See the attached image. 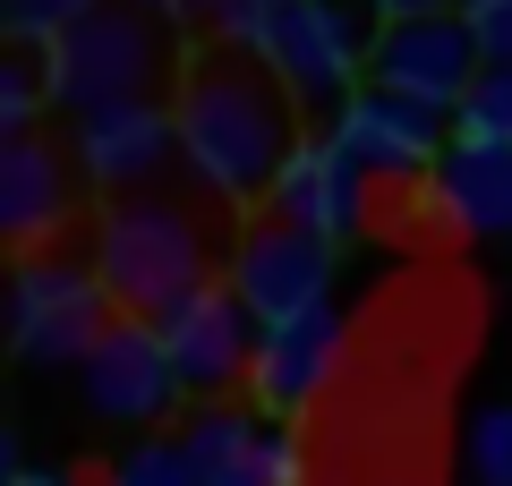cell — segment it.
<instances>
[{
  "instance_id": "6da1fadb",
  "label": "cell",
  "mask_w": 512,
  "mask_h": 486,
  "mask_svg": "<svg viewBox=\"0 0 512 486\" xmlns=\"http://www.w3.org/2000/svg\"><path fill=\"white\" fill-rule=\"evenodd\" d=\"M171 111H180V154L197 171V188H214L222 205H274L291 154L308 145L291 86L239 43H205L171 94Z\"/></svg>"
},
{
  "instance_id": "7a4b0ae2",
  "label": "cell",
  "mask_w": 512,
  "mask_h": 486,
  "mask_svg": "<svg viewBox=\"0 0 512 486\" xmlns=\"http://www.w3.org/2000/svg\"><path fill=\"white\" fill-rule=\"evenodd\" d=\"M43 69H52V111L94 120V111H120V103H163V94H180L188 60L171 43V18H154L146 0H103L94 18H77L43 52Z\"/></svg>"
},
{
  "instance_id": "3957f363",
  "label": "cell",
  "mask_w": 512,
  "mask_h": 486,
  "mask_svg": "<svg viewBox=\"0 0 512 486\" xmlns=\"http://www.w3.org/2000/svg\"><path fill=\"white\" fill-rule=\"evenodd\" d=\"M205 265H214V239L180 197H120L94 222V273L120 316H171L188 290H205Z\"/></svg>"
},
{
  "instance_id": "277c9868",
  "label": "cell",
  "mask_w": 512,
  "mask_h": 486,
  "mask_svg": "<svg viewBox=\"0 0 512 486\" xmlns=\"http://www.w3.org/2000/svg\"><path fill=\"white\" fill-rule=\"evenodd\" d=\"M384 43V9L376 0H291L274 26H265V43H256V60L291 86L299 111H316V120H342V103L359 94V69L376 60Z\"/></svg>"
},
{
  "instance_id": "5b68a950",
  "label": "cell",
  "mask_w": 512,
  "mask_h": 486,
  "mask_svg": "<svg viewBox=\"0 0 512 486\" xmlns=\"http://www.w3.org/2000/svg\"><path fill=\"white\" fill-rule=\"evenodd\" d=\"M120 307H111L103 273L77 265V256H18V282H9V342L26 367H86V350L103 342Z\"/></svg>"
},
{
  "instance_id": "8992f818",
  "label": "cell",
  "mask_w": 512,
  "mask_h": 486,
  "mask_svg": "<svg viewBox=\"0 0 512 486\" xmlns=\"http://www.w3.org/2000/svg\"><path fill=\"white\" fill-rule=\"evenodd\" d=\"M231 290L256 316V333H282V324L333 307V248L265 214V222H248L239 248H231Z\"/></svg>"
},
{
  "instance_id": "52a82bcc",
  "label": "cell",
  "mask_w": 512,
  "mask_h": 486,
  "mask_svg": "<svg viewBox=\"0 0 512 486\" xmlns=\"http://www.w3.org/2000/svg\"><path fill=\"white\" fill-rule=\"evenodd\" d=\"M325 137L359 180H436V162L453 154V120L444 111L402 103V94H384V86H359Z\"/></svg>"
},
{
  "instance_id": "ba28073f",
  "label": "cell",
  "mask_w": 512,
  "mask_h": 486,
  "mask_svg": "<svg viewBox=\"0 0 512 486\" xmlns=\"http://www.w3.org/2000/svg\"><path fill=\"white\" fill-rule=\"evenodd\" d=\"M487 77V52H478L470 18H410V26H384L376 60H367V86L402 94V103H427L453 120L470 103V86Z\"/></svg>"
},
{
  "instance_id": "9c48e42d",
  "label": "cell",
  "mask_w": 512,
  "mask_h": 486,
  "mask_svg": "<svg viewBox=\"0 0 512 486\" xmlns=\"http://www.w3.org/2000/svg\"><path fill=\"white\" fill-rule=\"evenodd\" d=\"M154 333H163V350H171V367H180V384L188 393H205V401H222L239 384L248 393V367H256V316L239 307V290L231 282H205V290H188L171 316H154Z\"/></svg>"
},
{
  "instance_id": "30bf717a",
  "label": "cell",
  "mask_w": 512,
  "mask_h": 486,
  "mask_svg": "<svg viewBox=\"0 0 512 486\" xmlns=\"http://www.w3.org/2000/svg\"><path fill=\"white\" fill-rule=\"evenodd\" d=\"M86 401L103 418H120V427H154V418H171L180 410V367H171V350H163V333H154L146 316H120L103 333V342L86 350Z\"/></svg>"
},
{
  "instance_id": "8fae6325",
  "label": "cell",
  "mask_w": 512,
  "mask_h": 486,
  "mask_svg": "<svg viewBox=\"0 0 512 486\" xmlns=\"http://www.w3.org/2000/svg\"><path fill=\"white\" fill-rule=\"evenodd\" d=\"M171 162H188L180 154V111L171 103H120V111L77 120V171L94 188H111V205L154 197V180H163Z\"/></svg>"
},
{
  "instance_id": "7c38bea8",
  "label": "cell",
  "mask_w": 512,
  "mask_h": 486,
  "mask_svg": "<svg viewBox=\"0 0 512 486\" xmlns=\"http://www.w3.org/2000/svg\"><path fill=\"white\" fill-rule=\"evenodd\" d=\"M77 180L86 171H69V154L43 128L9 137L0 145V239L18 256H52V231H69V214H77Z\"/></svg>"
},
{
  "instance_id": "4fadbf2b",
  "label": "cell",
  "mask_w": 512,
  "mask_h": 486,
  "mask_svg": "<svg viewBox=\"0 0 512 486\" xmlns=\"http://www.w3.org/2000/svg\"><path fill=\"white\" fill-rule=\"evenodd\" d=\"M333 367H342V307H316V316H299V324H282V333L256 342L248 410L274 418V427H291V418L333 384Z\"/></svg>"
},
{
  "instance_id": "5bb4252c",
  "label": "cell",
  "mask_w": 512,
  "mask_h": 486,
  "mask_svg": "<svg viewBox=\"0 0 512 486\" xmlns=\"http://www.w3.org/2000/svg\"><path fill=\"white\" fill-rule=\"evenodd\" d=\"M274 222L325 239V248L367 222V180L333 154V137H308V145L291 154V171H282V188H274Z\"/></svg>"
},
{
  "instance_id": "9a60e30c",
  "label": "cell",
  "mask_w": 512,
  "mask_h": 486,
  "mask_svg": "<svg viewBox=\"0 0 512 486\" xmlns=\"http://www.w3.org/2000/svg\"><path fill=\"white\" fill-rule=\"evenodd\" d=\"M427 205L453 239H487V231H512V154L504 145H461L436 162L427 180Z\"/></svg>"
},
{
  "instance_id": "2e32d148",
  "label": "cell",
  "mask_w": 512,
  "mask_h": 486,
  "mask_svg": "<svg viewBox=\"0 0 512 486\" xmlns=\"http://www.w3.org/2000/svg\"><path fill=\"white\" fill-rule=\"evenodd\" d=\"M180 444L197 461V486H265V444H274V418L239 410V401H197L180 418Z\"/></svg>"
},
{
  "instance_id": "e0dca14e",
  "label": "cell",
  "mask_w": 512,
  "mask_h": 486,
  "mask_svg": "<svg viewBox=\"0 0 512 486\" xmlns=\"http://www.w3.org/2000/svg\"><path fill=\"white\" fill-rule=\"evenodd\" d=\"M43 111H52V69H43L35 43H9L0 52V128L9 137H35Z\"/></svg>"
},
{
  "instance_id": "ac0fdd59",
  "label": "cell",
  "mask_w": 512,
  "mask_h": 486,
  "mask_svg": "<svg viewBox=\"0 0 512 486\" xmlns=\"http://www.w3.org/2000/svg\"><path fill=\"white\" fill-rule=\"evenodd\" d=\"M94 486H197V461H188L180 435H137L120 461H103Z\"/></svg>"
},
{
  "instance_id": "d6986e66",
  "label": "cell",
  "mask_w": 512,
  "mask_h": 486,
  "mask_svg": "<svg viewBox=\"0 0 512 486\" xmlns=\"http://www.w3.org/2000/svg\"><path fill=\"white\" fill-rule=\"evenodd\" d=\"M453 137L461 145H504L512 154V69H487L470 86V103L453 111Z\"/></svg>"
},
{
  "instance_id": "ffe728a7",
  "label": "cell",
  "mask_w": 512,
  "mask_h": 486,
  "mask_svg": "<svg viewBox=\"0 0 512 486\" xmlns=\"http://www.w3.org/2000/svg\"><path fill=\"white\" fill-rule=\"evenodd\" d=\"M461 469H470V486H512V401H495V410L470 418Z\"/></svg>"
},
{
  "instance_id": "44dd1931",
  "label": "cell",
  "mask_w": 512,
  "mask_h": 486,
  "mask_svg": "<svg viewBox=\"0 0 512 486\" xmlns=\"http://www.w3.org/2000/svg\"><path fill=\"white\" fill-rule=\"evenodd\" d=\"M9 9V43H35V52H52L60 35H69L77 18H94L103 0H0Z\"/></svg>"
},
{
  "instance_id": "7402d4cb",
  "label": "cell",
  "mask_w": 512,
  "mask_h": 486,
  "mask_svg": "<svg viewBox=\"0 0 512 486\" xmlns=\"http://www.w3.org/2000/svg\"><path fill=\"white\" fill-rule=\"evenodd\" d=\"M282 9H291V0H222L214 43H239V52H256V43H265V26H274Z\"/></svg>"
},
{
  "instance_id": "603a6c76",
  "label": "cell",
  "mask_w": 512,
  "mask_h": 486,
  "mask_svg": "<svg viewBox=\"0 0 512 486\" xmlns=\"http://www.w3.org/2000/svg\"><path fill=\"white\" fill-rule=\"evenodd\" d=\"M478 35V52H487V69H512V0H470L461 9Z\"/></svg>"
},
{
  "instance_id": "cb8c5ba5",
  "label": "cell",
  "mask_w": 512,
  "mask_h": 486,
  "mask_svg": "<svg viewBox=\"0 0 512 486\" xmlns=\"http://www.w3.org/2000/svg\"><path fill=\"white\" fill-rule=\"evenodd\" d=\"M265 486H308V461H299V427H274V444H265Z\"/></svg>"
},
{
  "instance_id": "d4e9b609",
  "label": "cell",
  "mask_w": 512,
  "mask_h": 486,
  "mask_svg": "<svg viewBox=\"0 0 512 486\" xmlns=\"http://www.w3.org/2000/svg\"><path fill=\"white\" fill-rule=\"evenodd\" d=\"M384 9V26H410V18H461L470 0H376Z\"/></svg>"
},
{
  "instance_id": "484cf974",
  "label": "cell",
  "mask_w": 512,
  "mask_h": 486,
  "mask_svg": "<svg viewBox=\"0 0 512 486\" xmlns=\"http://www.w3.org/2000/svg\"><path fill=\"white\" fill-rule=\"evenodd\" d=\"M154 18H171V26H214L222 18V0H146Z\"/></svg>"
},
{
  "instance_id": "4316f807",
  "label": "cell",
  "mask_w": 512,
  "mask_h": 486,
  "mask_svg": "<svg viewBox=\"0 0 512 486\" xmlns=\"http://www.w3.org/2000/svg\"><path fill=\"white\" fill-rule=\"evenodd\" d=\"M9 486H77V478H52V469H9Z\"/></svg>"
}]
</instances>
